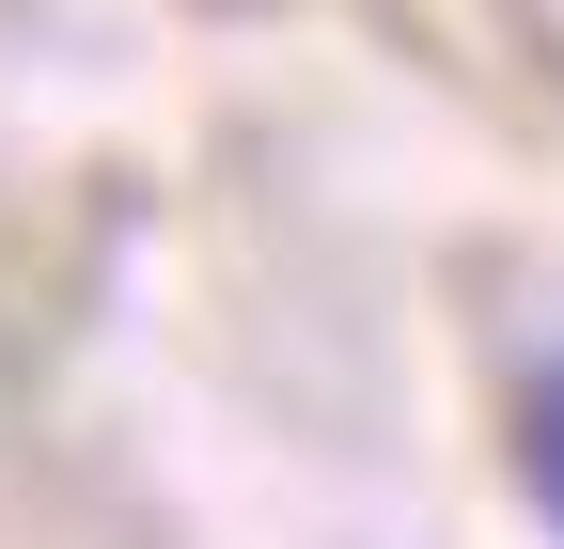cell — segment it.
<instances>
[{"instance_id": "1", "label": "cell", "mask_w": 564, "mask_h": 549, "mask_svg": "<svg viewBox=\"0 0 564 549\" xmlns=\"http://www.w3.org/2000/svg\"><path fill=\"white\" fill-rule=\"evenodd\" d=\"M518 471H533V503H549V534H564V362L533 377V424H518Z\"/></svg>"}]
</instances>
